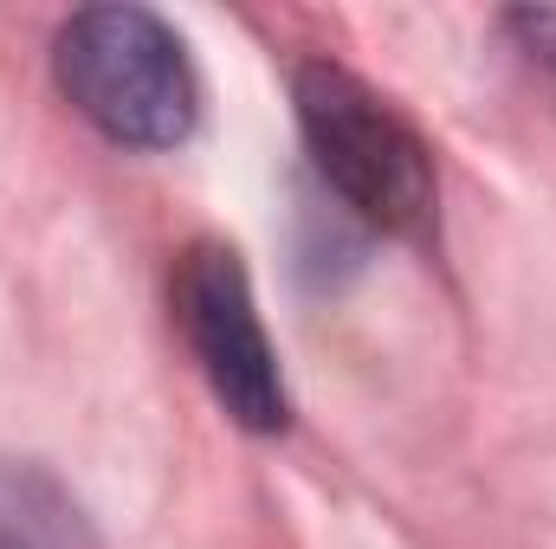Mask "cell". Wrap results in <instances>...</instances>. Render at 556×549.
<instances>
[{"mask_svg":"<svg viewBox=\"0 0 556 549\" xmlns=\"http://www.w3.org/2000/svg\"><path fill=\"white\" fill-rule=\"evenodd\" d=\"M72 111L117 149H175L201 124V85L181 33L149 7H85L52 39Z\"/></svg>","mask_w":556,"mask_h":549,"instance_id":"cell-1","label":"cell"},{"mask_svg":"<svg viewBox=\"0 0 556 549\" xmlns=\"http://www.w3.org/2000/svg\"><path fill=\"white\" fill-rule=\"evenodd\" d=\"M298 137L324 188L382 233H427L433 227V149L420 130L350 65L311 59L291 72Z\"/></svg>","mask_w":556,"mask_h":549,"instance_id":"cell-2","label":"cell"},{"mask_svg":"<svg viewBox=\"0 0 556 549\" xmlns=\"http://www.w3.org/2000/svg\"><path fill=\"white\" fill-rule=\"evenodd\" d=\"M175 323L214 388V401L233 413L247 433H278L291 420V395L278 375L273 336L253 304V278L233 246L201 240L175 266Z\"/></svg>","mask_w":556,"mask_h":549,"instance_id":"cell-3","label":"cell"},{"mask_svg":"<svg viewBox=\"0 0 556 549\" xmlns=\"http://www.w3.org/2000/svg\"><path fill=\"white\" fill-rule=\"evenodd\" d=\"M0 549H98V537L52 472L0 459Z\"/></svg>","mask_w":556,"mask_h":549,"instance_id":"cell-4","label":"cell"},{"mask_svg":"<svg viewBox=\"0 0 556 549\" xmlns=\"http://www.w3.org/2000/svg\"><path fill=\"white\" fill-rule=\"evenodd\" d=\"M505 33H511V46L525 52V65L556 91V13L551 7H518V13H505Z\"/></svg>","mask_w":556,"mask_h":549,"instance_id":"cell-5","label":"cell"}]
</instances>
